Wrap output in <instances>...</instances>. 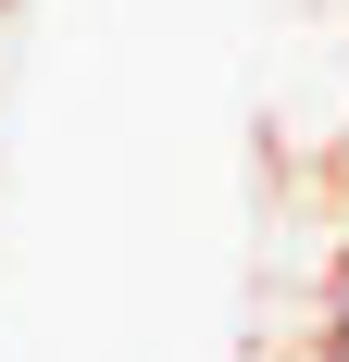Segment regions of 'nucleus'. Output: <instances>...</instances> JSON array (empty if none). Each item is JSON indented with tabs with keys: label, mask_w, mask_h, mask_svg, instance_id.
Returning a JSON list of instances; mask_svg holds the SVG:
<instances>
[{
	"label": "nucleus",
	"mask_w": 349,
	"mask_h": 362,
	"mask_svg": "<svg viewBox=\"0 0 349 362\" xmlns=\"http://www.w3.org/2000/svg\"><path fill=\"white\" fill-rule=\"evenodd\" d=\"M312 362H349V350H337V337H312Z\"/></svg>",
	"instance_id": "obj_2"
},
{
	"label": "nucleus",
	"mask_w": 349,
	"mask_h": 362,
	"mask_svg": "<svg viewBox=\"0 0 349 362\" xmlns=\"http://www.w3.org/2000/svg\"><path fill=\"white\" fill-rule=\"evenodd\" d=\"M312 337H337V350H349V262L324 275V313H312Z\"/></svg>",
	"instance_id": "obj_1"
}]
</instances>
